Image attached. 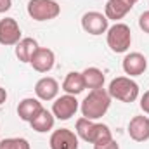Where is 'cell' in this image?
Masks as SVG:
<instances>
[{
	"instance_id": "obj_1",
	"label": "cell",
	"mask_w": 149,
	"mask_h": 149,
	"mask_svg": "<svg viewBox=\"0 0 149 149\" xmlns=\"http://www.w3.org/2000/svg\"><path fill=\"white\" fill-rule=\"evenodd\" d=\"M111 106V95L104 88H94L88 92V95L81 101L80 109L83 118L88 120H99L102 118Z\"/></svg>"
},
{
	"instance_id": "obj_2",
	"label": "cell",
	"mask_w": 149,
	"mask_h": 149,
	"mask_svg": "<svg viewBox=\"0 0 149 149\" xmlns=\"http://www.w3.org/2000/svg\"><path fill=\"white\" fill-rule=\"evenodd\" d=\"M76 134L85 142H90L94 146L104 144V142L113 139L111 130H109L108 125L94 123V120H88V118H83V116L76 120Z\"/></svg>"
},
{
	"instance_id": "obj_3",
	"label": "cell",
	"mask_w": 149,
	"mask_h": 149,
	"mask_svg": "<svg viewBox=\"0 0 149 149\" xmlns=\"http://www.w3.org/2000/svg\"><path fill=\"white\" fill-rule=\"evenodd\" d=\"M108 94L111 95V99H116V101L134 102L139 97V85L128 76H118L111 80Z\"/></svg>"
},
{
	"instance_id": "obj_4",
	"label": "cell",
	"mask_w": 149,
	"mask_h": 149,
	"mask_svg": "<svg viewBox=\"0 0 149 149\" xmlns=\"http://www.w3.org/2000/svg\"><path fill=\"white\" fill-rule=\"evenodd\" d=\"M108 45L113 52L123 54L128 50L132 43V31L125 23H114L113 26L108 28Z\"/></svg>"
},
{
	"instance_id": "obj_5",
	"label": "cell",
	"mask_w": 149,
	"mask_h": 149,
	"mask_svg": "<svg viewBox=\"0 0 149 149\" xmlns=\"http://www.w3.org/2000/svg\"><path fill=\"white\" fill-rule=\"evenodd\" d=\"M28 14L35 21H50L61 14V7L54 0H30Z\"/></svg>"
},
{
	"instance_id": "obj_6",
	"label": "cell",
	"mask_w": 149,
	"mask_h": 149,
	"mask_svg": "<svg viewBox=\"0 0 149 149\" xmlns=\"http://www.w3.org/2000/svg\"><path fill=\"white\" fill-rule=\"evenodd\" d=\"M81 28L88 33V35H102L108 31L109 28V19L102 14V12H97V10H90V12H85L81 16Z\"/></svg>"
},
{
	"instance_id": "obj_7",
	"label": "cell",
	"mask_w": 149,
	"mask_h": 149,
	"mask_svg": "<svg viewBox=\"0 0 149 149\" xmlns=\"http://www.w3.org/2000/svg\"><path fill=\"white\" fill-rule=\"evenodd\" d=\"M78 108H80V104L76 101V95L66 94V95H61V97H57L54 101V104H52V114L57 120H70L71 116L76 114Z\"/></svg>"
},
{
	"instance_id": "obj_8",
	"label": "cell",
	"mask_w": 149,
	"mask_h": 149,
	"mask_svg": "<svg viewBox=\"0 0 149 149\" xmlns=\"http://www.w3.org/2000/svg\"><path fill=\"white\" fill-rule=\"evenodd\" d=\"M21 40V28L14 17H5L0 21V43L2 45H17Z\"/></svg>"
},
{
	"instance_id": "obj_9",
	"label": "cell",
	"mask_w": 149,
	"mask_h": 149,
	"mask_svg": "<svg viewBox=\"0 0 149 149\" xmlns=\"http://www.w3.org/2000/svg\"><path fill=\"white\" fill-rule=\"evenodd\" d=\"M49 144L50 149H78V137L70 128H59L54 130Z\"/></svg>"
},
{
	"instance_id": "obj_10",
	"label": "cell",
	"mask_w": 149,
	"mask_h": 149,
	"mask_svg": "<svg viewBox=\"0 0 149 149\" xmlns=\"http://www.w3.org/2000/svg\"><path fill=\"white\" fill-rule=\"evenodd\" d=\"M54 63H56V56L50 49H45V47H38V50L33 54L30 64L33 66V70L38 73H47L54 68Z\"/></svg>"
},
{
	"instance_id": "obj_11",
	"label": "cell",
	"mask_w": 149,
	"mask_h": 149,
	"mask_svg": "<svg viewBox=\"0 0 149 149\" xmlns=\"http://www.w3.org/2000/svg\"><path fill=\"white\" fill-rule=\"evenodd\" d=\"M123 71L130 76H139L146 71L148 68V59L141 54V52H130L123 57Z\"/></svg>"
},
{
	"instance_id": "obj_12",
	"label": "cell",
	"mask_w": 149,
	"mask_h": 149,
	"mask_svg": "<svg viewBox=\"0 0 149 149\" xmlns=\"http://www.w3.org/2000/svg\"><path fill=\"white\" fill-rule=\"evenodd\" d=\"M128 135L135 142L149 141V118L148 116H134L128 123Z\"/></svg>"
},
{
	"instance_id": "obj_13",
	"label": "cell",
	"mask_w": 149,
	"mask_h": 149,
	"mask_svg": "<svg viewBox=\"0 0 149 149\" xmlns=\"http://www.w3.org/2000/svg\"><path fill=\"white\" fill-rule=\"evenodd\" d=\"M35 94L40 101H54L59 94V83L57 80L50 78V76H43L40 78L35 85Z\"/></svg>"
},
{
	"instance_id": "obj_14",
	"label": "cell",
	"mask_w": 149,
	"mask_h": 149,
	"mask_svg": "<svg viewBox=\"0 0 149 149\" xmlns=\"http://www.w3.org/2000/svg\"><path fill=\"white\" fill-rule=\"evenodd\" d=\"M132 7H134L132 0H108L106 9H104V16L108 19L118 21V19H123L130 12Z\"/></svg>"
},
{
	"instance_id": "obj_15",
	"label": "cell",
	"mask_w": 149,
	"mask_h": 149,
	"mask_svg": "<svg viewBox=\"0 0 149 149\" xmlns=\"http://www.w3.org/2000/svg\"><path fill=\"white\" fill-rule=\"evenodd\" d=\"M43 109V106H42V102L38 101V99H33V97H26V99H23L21 102H19V106H17V114H19V118L23 120V121H31V120H35L40 111Z\"/></svg>"
},
{
	"instance_id": "obj_16",
	"label": "cell",
	"mask_w": 149,
	"mask_h": 149,
	"mask_svg": "<svg viewBox=\"0 0 149 149\" xmlns=\"http://www.w3.org/2000/svg\"><path fill=\"white\" fill-rule=\"evenodd\" d=\"M38 50V43L35 38H21L16 45V57L21 63H30L33 54Z\"/></svg>"
},
{
	"instance_id": "obj_17",
	"label": "cell",
	"mask_w": 149,
	"mask_h": 149,
	"mask_svg": "<svg viewBox=\"0 0 149 149\" xmlns=\"http://www.w3.org/2000/svg\"><path fill=\"white\" fill-rule=\"evenodd\" d=\"M63 90L70 95H78L85 90V81H83V76L78 71H71V73L66 74L64 81H63Z\"/></svg>"
},
{
	"instance_id": "obj_18",
	"label": "cell",
	"mask_w": 149,
	"mask_h": 149,
	"mask_svg": "<svg viewBox=\"0 0 149 149\" xmlns=\"http://www.w3.org/2000/svg\"><path fill=\"white\" fill-rule=\"evenodd\" d=\"M54 123H56V116H54L50 111H47L45 108L40 111V114H38L35 120L30 121L31 128H33L35 132H40V134L52 130V128H54Z\"/></svg>"
},
{
	"instance_id": "obj_19",
	"label": "cell",
	"mask_w": 149,
	"mask_h": 149,
	"mask_svg": "<svg viewBox=\"0 0 149 149\" xmlns=\"http://www.w3.org/2000/svg\"><path fill=\"white\" fill-rule=\"evenodd\" d=\"M83 81H85V88H102L104 85V73L99 70V68H87L83 73Z\"/></svg>"
},
{
	"instance_id": "obj_20",
	"label": "cell",
	"mask_w": 149,
	"mask_h": 149,
	"mask_svg": "<svg viewBox=\"0 0 149 149\" xmlns=\"http://www.w3.org/2000/svg\"><path fill=\"white\" fill-rule=\"evenodd\" d=\"M0 149H31L30 142L23 137H12L0 141Z\"/></svg>"
},
{
	"instance_id": "obj_21",
	"label": "cell",
	"mask_w": 149,
	"mask_h": 149,
	"mask_svg": "<svg viewBox=\"0 0 149 149\" xmlns=\"http://www.w3.org/2000/svg\"><path fill=\"white\" fill-rule=\"evenodd\" d=\"M139 26L144 33H149V10L142 12L141 17H139Z\"/></svg>"
},
{
	"instance_id": "obj_22",
	"label": "cell",
	"mask_w": 149,
	"mask_h": 149,
	"mask_svg": "<svg viewBox=\"0 0 149 149\" xmlns=\"http://www.w3.org/2000/svg\"><path fill=\"white\" fill-rule=\"evenodd\" d=\"M94 149H120V146L116 144V141H114V139H111V141H108V142H104V144L94 146Z\"/></svg>"
},
{
	"instance_id": "obj_23",
	"label": "cell",
	"mask_w": 149,
	"mask_h": 149,
	"mask_svg": "<svg viewBox=\"0 0 149 149\" xmlns=\"http://www.w3.org/2000/svg\"><path fill=\"white\" fill-rule=\"evenodd\" d=\"M141 109L149 114V90L142 95V97H141Z\"/></svg>"
},
{
	"instance_id": "obj_24",
	"label": "cell",
	"mask_w": 149,
	"mask_h": 149,
	"mask_svg": "<svg viewBox=\"0 0 149 149\" xmlns=\"http://www.w3.org/2000/svg\"><path fill=\"white\" fill-rule=\"evenodd\" d=\"M10 7H12V0H0V14L7 12Z\"/></svg>"
},
{
	"instance_id": "obj_25",
	"label": "cell",
	"mask_w": 149,
	"mask_h": 149,
	"mask_svg": "<svg viewBox=\"0 0 149 149\" xmlns=\"http://www.w3.org/2000/svg\"><path fill=\"white\" fill-rule=\"evenodd\" d=\"M5 101H7V92H5L3 87H0V106H2Z\"/></svg>"
},
{
	"instance_id": "obj_26",
	"label": "cell",
	"mask_w": 149,
	"mask_h": 149,
	"mask_svg": "<svg viewBox=\"0 0 149 149\" xmlns=\"http://www.w3.org/2000/svg\"><path fill=\"white\" fill-rule=\"evenodd\" d=\"M132 2H134V3H135V2H137V0H132Z\"/></svg>"
}]
</instances>
